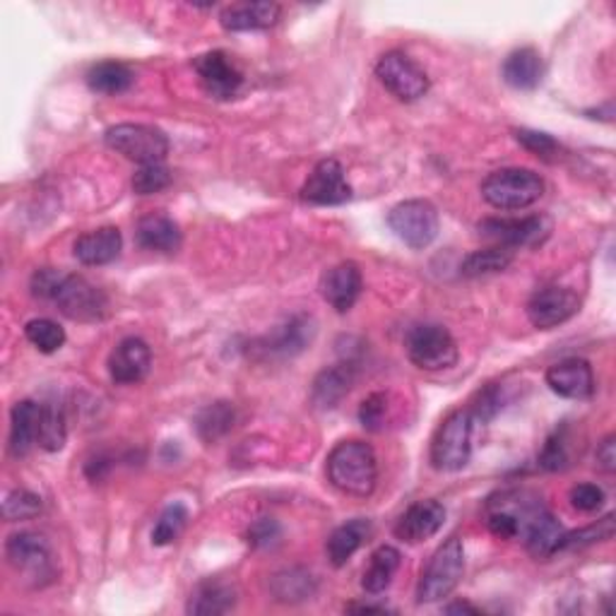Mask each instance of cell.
I'll use <instances>...</instances> for the list:
<instances>
[{
  "instance_id": "obj_1",
  "label": "cell",
  "mask_w": 616,
  "mask_h": 616,
  "mask_svg": "<svg viewBox=\"0 0 616 616\" xmlns=\"http://www.w3.org/2000/svg\"><path fill=\"white\" fill-rule=\"evenodd\" d=\"M328 482L345 493V497L367 499L376 491L378 484V458L364 441L337 444L325 460Z\"/></svg>"
},
{
  "instance_id": "obj_2",
  "label": "cell",
  "mask_w": 616,
  "mask_h": 616,
  "mask_svg": "<svg viewBox=\"0 0 616 616\" xmlns=\"http://www.w3.org/2000/svg\"><path fill=\"white\" fill-rule=\"evenodd\" d=\"M544 195L542 176L532 169L509 167L491 171L482 183V197L497 210H525Z\"/></svg>"
},
{
  "instance_id": "obj_3",
  "label": "cell",
  "mask_w": 616,
  "mask_h": 616,
  "mask_svg": "<svg viewBox=\"0 0 616 616\" xmlns=\"http://www.w3.org/2000/svg\"><path fill=\"white\" fill-rule=\"evenodd\" d=\"M462 574H465V547H462L460 537H450L436 549L422 570L420 586H416V602L434 604L450 598V592L460 586Z\"/></svg>"
},
{
  "instance_id": "obj_4",
  "label": "cell",
  "mask_w": 616,
  "mask_h": 616,
  "mask_svg": "<svg viewBox=\"0 0 616 616\" xmlns=\"http://www.w3.org/2000/svg\"><path fill=\"white\" fill-rule=\"evenodd\" d=\"M472 428L475 416L470 410L450 412L432 441V465L438 472H458L472 458Z\"/></svg>"
},
{
  "instance_id": "obj_5",
  "label": "cell",
  "mask_w": 616,
  "mask_h": 616,
  "mask_svg": "<svg viewBox=\"0 0 616 616\" xmlns=\"http://www.w3.org/2000/svg\"><path fill=\"white\" fill-rule=\"evenodd\" d=\"M8 564L17 574L31 582L35 588H43L56 578V564L49 539L39 532H15L10 535L5 544Z\"/></svg>"
},
{
  "instance_id": "obj_6",
  "label": "cell",
  "mask_w": 616,
  "mask_h": 616,
  "mask_svg": "<svg viewBox=\"0 0 616 616\" xmlns=\"http://www.w3.org/2000/svg\"><path fill=\"white\" fill-rule=\"evenodd\" d=\"M106 145L126 159L142 164H162L169 154V138L164 130L145 124H118L106 130Z\"/></svg>"
},
{
  "instance_id": "obj_7",
  "label": "cell",
  "mask_w": 616,
  "mask_h": 616,
  "mask_svg": "<svg viewBox=\"0 0 616 616\" xmlns=\"http://www.w3.org/2000/svg\"><path fill=\"white\" fill-rule=\"evenodd\" d=\"M388 227L402 244L422 251L434 244L441 222H438V210L432 203L414 197V201H405L393 207L388 213Z\"/></svg>"
},
{
  "instance_id": "obj_8",
  "label": "cell",
  "mask_w": 616,
  "mask_h": 616,
  "mask_svg": "<svg viewBox=\"0 0 616 616\" xmlns=\"http://www.w3.org/2000/svg\"><path fill=\"white\" fill-rule=\"evenodd\" d=\"M407 357L422 371H446L458 364V345L444 325H416L407 335Z\"/></svg>"
},
{
  "instance_id": "obj_9",
  "label": "cell",
  "mask_w": 616,
  "mask_h": 616,
  "mask_svg": "<svg viewBox=\"0 0 616 616\" xmlns=\"http://www.w3.org/2000/svg\"><path fill=\"white\" fill-rule=\"evenodd\" d=\"M51 301L61 308L63 316L80 323L104 321L108 313V301L104 292L97 290L92 282H87L80 274H61Z\"/></svg>"
},
{
  "instance_id": "obj_10",
  "label": "cell",
  "mask_w": 616,
  "mask_h": 616,
  "mask_svg": "<svg viewBox=\"0 0 616 616\" xmlns=\"http://www.w3.org/2000/svg\"><path fill=\"white\" fill-rule=\"evenodd\" d=\"M376 77L385 90L393 97H398L400 102H416L432 87L424 68H420V65L400 51H390L381 56V61L376 63Z\"/></svg>"
},
{
  "instance_id": "obj_11",
  "label": "cell",
  "mask_w": 616,
  "mask_h": 616,
  "mask_svg": "<svg viewBox=\"0 0 616 616\" xmlns=\"http://www.w3.org/2000/svg\"><path fill=\"white\" fill-rule=\"evenodd\" d=\"M477 229H479V236L487 239L491 246L518 251V248L537 246L539 241L547 236L549 222L539 215L521 217V219L518 217L515 219L489 217V219H482Z\"/></svg>"
},
{
  "instance_id": "obj_12",
  "label": "cell",
  "mask_w": 616,
  "mask_h": 616,
  "mask_svg": "<svg viewBox=\"0 0 616 616\" xmlns=\"http://www.w3.org/2000/svg\"><path fill=\"white\" fill-rule=\"evenodd\" d=\"M193 68L201 77L203 90L213 99H219V102L234 99L244 87V73L236 68V63L224 51L203 53V56L193 61Z\"/></svg>"
},
{
  "instance_id": "obj_13",
  "label": "cell",
  "mask_w": 616,
  "mask_h": 616,
  "mask_svg": "<svg viewBox=\"0 0 616 616\" xmlns=\"http://www.w3.org/2000/svg\"><path fill=\"white\" fill-rule=\"evenodd\" d=\"M580 311V299L576 292L566 287H544L532 294L527 301V318L537 330H552L564 325Z\"/></svg>"
},
{
  "instance_id": "obj_14",
  "label": "cell",
  "mask_w": 616,
  "mask_h": 616,
  "mask_svg": "<svg viewBox=\"0 0 616 616\" xmlns=\"http://www.w3.org/2000/svg\"><path fill=\"white\" fill-rule=\"evenodd\" d=\"M351 197V185L345 179V169L337 159H323L308 176L301 189V201L311 205H343Z\"/></svg>"
},
{
  "instance_id": "obj_15",
  "label": "cell",
  "mask_w": 616,
  "mask_h": 616,
  "mask_svg": "<svg viewBox=\"0 0 616 616\" xmlns=\"http://www.w3.org/2000/svg\"><path fill=\"white\" fill-rule=\"evenodd\" d=\"M152 369V351L145 339L126 337L108 357V376L118 385H136L147 378Z\"/></svg>"
},
{
  "instance_id": "obj_16",
  "label": "cell",
  "mask_w": 616,
  "mask_h": 616,
  "mask_svg": "<svg viewBox=\"0 0 616 616\" xmlns=\"http://www.w3.org/2000/svg\"><path fill=\"white\" fill-rule=\"evenodd\" d=\"M446 523V509L444 503L436 499L416 501L407 509L398 525H395V537L402 539L407 544H420L424 539H432Z\"/></svg>"
},
{
  "instance_id": "obj_17",
  "label": "cell",
  "mask_w": 616,
  "mask_h": 616,
  "mask_svg": "<svg viewBox=\"0 0 616 616\" xmlns=\"http://www.w3.org/2000/svg\"><path fill=\"white\" fill-rule=\"evenodd\" d=\"M547 385L566 400H588L595 393V373L586 359H564L549 367Z\"/></svg>"
},
{
  "instance_id": "obj_18",
  "label": "cell",
  "mask_w": 616,
  "mask_h": 616,
  "mask_svg": "<svg viewBox=\"0 0 616 616\" xmlns=\"http://www.w3.org/2000/svg\"><path fill=\"white\" fill-rule=\"evenodd\" d=\"M361 287H364V278L357 262L351 260L330 268L321 278V296L337 313H347L357 304Z\"/></svg>"
},
{
  "instance_id": "obj_19",
  "label": "cell",
  "mask_w": 616,
  "mask_h": 616,
  "mask_svg": "<svg viewBox=\"0 0 616 616\" xmlns=\"http://www.w3.org/2000/svg\"><path fill=\"white\" fill-rule=\"evenodd\" d=\"M564 537L566 530L561 527L554 515L544 509V505H539L523 530L527 552H530L535 559H549L561 552V549H564Z\"/></svg>"
},
{
  "instance_id": "obj_20",
  "label": "cell",
  "mask_w": 616,
  "mask_h": 616,
  "mask_svg": "<svg viewBox=\"0 0 616 616\" xmlns=\"http://www.w3.org/2000/svg\"><path fill=\"white\" fill-rule=\"evenodd\" d=\"M120 248H124V236H120V231L116 227H102L77 236L73 253L82 266L97 268L114 262L120 256Z\"/></svg>"
},
{
  "instance_id": "obj_21",
  "label": "cell",
  "mask_w": 616,
  "mask_h": 616,
  "mask_svg": "<svg viewBox=\"0 0 616 616\" xmlns=\"http://www.w3.org/2000/svg\"><path fill=\"white\" fill-rule=\"evenodd\" d=\"M280 15L278 3H234L222 10L219 22L227 31H260L278 25Z\"/></svg>"
},
{
  "instance_id": "obj_22",
  "label": "cell",
  "mask_w": 616,
  "mask_h": 616,
  "mask_svg": "<svg viewBox=\"0 0 616 616\" xmlns=\"http://www.w3.org/2000/svg\"><path fill=\"white\" fill-rule=\"evenodd\" d=\"M355 381H357V369L355 364H349V361L330 367L316 376L311 388V402L318 407V410H333V407L343 402L345 395H349Z\"/></svg>"
},
{
  "instance_id": "obj_23",
  "label": "cell",
  "mask_w": 616,
  "mask_h": 616,
  "mask_svg": "<svg viewBox=\"0 0 616 616\" xmlns=\"http://www.w3.org/2000/svg\"><path fill=\"white\" fill-rule=\"evenodd\" d=\"M503 80L509 82L513 90L530 92L537 90L539 82L544 77V61L539 56V51L532 47H523L509 53V59L503 61L501 68Z\"/></svg>"
},
{
  "instance_id": "obj_24",
  "label": "cell",
  "mask_w": 616,
  "mask_h": 616,
  "mask_svg": "<svg viewBox=\"0 0 616 616\" xmlns=\"http://www.w3.org/2000/svg\"><path fill=\"white\" fill-rule=\"evenodd\" d=\"M313 333H316V328H313L311 318L296 316L292 318V321L274 330L272 335L262 339L260 349L268 351V355L294 357V355H299L301 349H306V345H311Z\"/></svg>"
},
{
  "instance_id": "obj_25",
  "label": "cell",
  "mask_w": 616,
  "mask_h": 616,
  "mask_svg": "<svg viewBox=\"0 0 616 616\" xmlns=\"http://www.w3.org/2000/svg\"><path fill=\"white\" fill-rule=\"evenodd\" d=\"M138 246L157 253H176L181 248V229L167 215H147L142 217L136 229Z\"/></svg>"
},
{
  "instance_id": "obj_26",
  "label": "cell",
  "mask_w": 616,
  "mask_h": 616,
  "mask_svg": "<svg viewBox=\"0 0 616 616\" xmlns=\"http://www.w3.org/2000/svg\"><path fill=\"white\" fill-rule=\"evenodd\" d=\"M39 414L41 405L22 400L10 412V453L15 458L27 455L39 438Z\"/></svg>"
},
{
  "instance_id": "obj_27",
  "label": "cell",
  "mask_w": 616,
  "mask_h": 616,
  "mask_svg": "<svg viewBox=\"0 0 616 616\" xmlns=\"http://www.w3.org/2000/svg\"><path fill=\"white\" fill-rule=\"evenodd\" d=\"M369 535H371V523L364 518L339 525L337 530L328 537V544H325L330 564H333L335 568H343L347 561L359 552V547L367 542Z\"/></svg>"
},
{
  "instance_id": "obj_28",
  "label": "cell",
  "mask_w": 616,
  "mask_h": 616,
  "mask_svg": "<svg viewBox=\"0 0 616 616\" xmlns=\"http://www.w3.org/2000/svg\"><path fill=\"white\" fill-rule=\"evenodd\" d=\"M400 561L402 556L395 547H378L369 559L364 578H361V588H364L369 595H381V592L390 588V582L400 568Z\"/></svg>"
},
{
  "instance_id": "obj_29",
  "label": "cell",
  "mask_w": 616,
  "mask_h": 616,
  "mask_svg": "<svg viewBox=\"0 0 616 616\" xmlns=\"http://www.w3.org/2000/svg\"><path fill=\"white\" fill-rule=\"evenodd\" d=\"M136 82L133 70L120 61H102L87 73V85L99 94H124Z\"/></svg>"
},
{
  "instance_id": "obj_30",
  "label": "cell",
  "mask_w": 616,
  "mask_h": 616,
  "mask_svg": "<svg viewBox=\"0 0 616 616\" xmlns=\"http://www.w3.org/2000/svg\"><path fill=\"white\" fill-rule=\"evenodd\" d=\"M234 607H236L234 588L224 586V582H203V586L191 595L189 614L215 616V614H227Z\"/></svg>"
},
{
  "instance_id": "obj_31",
  "label": "cell",
  "mask_w": 616,
  "mask_h": 616,
  "mask_svg": "<svg viewBox=\"0 0 616 616\" xmlns=\"http://www.w3.org/2000/svg\"><path fill=\"white\" fill-rule=\"evenodd\" d=\"M236 422V410L231 402H215L207 405L205 410L197 412L195 416V432L203 438L205 444H215L219 438L231 432V426Z\"/></svg>"
},
{
  "instance_id": "obj_32",
  "label": "cell",
  "mask_w": 616,
  "mask_h": 616,
  "mask_svg": "<svg viewBox=\"0 0 616 616\" xmlns=\"http://www.w3.org/2000/svg\"><path fill=\"white\" fill-rule=\"evenodd\" d=\"M65 441H68V424H65L63 410L53 402L41 405L37 446L47 450V453H59Z\"/></svg>"
},
{
  "instance_id": "obj_33",
  "label": "cell",
  "mask_w": 616,
  "mask_h": 616,
  "mask_svg": "<svg viewBox=\"0 0 616 616\" xmlns=\"http://www.w3.org/2000/svg\"><path fill=\"white\" fill-rule=\"evenodd\" d=\"M513 262V251L509 248H499V246H489L470 253V256L462 260L460 272L465 278H487V274H497L503 272Z\"/></svg>"
},
{
  "instance_id": "obj_34",
  "label": "cell",
  "mask_w": 616,
  "mask_h": 616,
  "mask_svg": "<svg viewBox=\"0 0 616 616\" xmlns=\"http://www.w3.org/2000/svg\"><path fill=\"white\" fill-rule=\"evenodd\" d=\"M316 592V580L311 574H306L301 568L282 570L272 578V595L280 602H306L311 600Z\"/></svg>"
},
{
  "instance_id": "obj_35",
  "label": "cell",
  "mask_w": 616,
  "mask_h": 616,
  "mask_svg": "<svg viewBox=\"0 0 616 616\" xmlns=\"http://www.w3.org/2000/svg\"><path fill=\"white\" fill-rule=\"evenodd\" d=\"M25 335L43 355H53L65 345V330L51 318H35L25 325Z\"/></svg>"
},
{
  "instance_id": "obj_36",
  "label": "cell",
  "mask_w": 616,
  "mask_h": 616,
  "mask_svg": "<svg viewBox=\"0 0 616 616\" xmlns=\"http://www.w3.org/2000/svg\"><path fill=\"white\" fill-rule=\"evenodd\" d=\"M185 523H189V511H185L183 503H174L169 509H164L157 525L152 530V542L157 547H167L171 544L176 537L183 532Z\"/></svg>"
},
{
  "instance_id": "obj_37",
  "label": "cell",
  "mask_w": 616,
  "mask_h": 616,
  "mask_svg": "<svg viewBox=\"0 0 616 616\" xmlns=\"http://www.w3.org/2000/svg\"><path fill=\"white\" fill-rule=\"evenodd\" d=\"M41 509H43V503L37 493H31L27 489H15V491H10L3 501V518L8 523L29 521V518H37Z\"/></svg>"
},
{
  "instance_id": "obj_38",
  "label": "cell",
  "mask_w": 616,
  "mask_h": 616,
  "mask_svg": "<svg viewBox=\"0 0 616 616\" xmlns=\"http://www.w3.org/2000/svg\"><path fill=\"white\" fill-rule=\"evenodd\" d=\"M171 185V171L164 164H142L133 176V191L138 195L162 193Z\"/></svg>"
},
{
  "instance_id": "obj_39",
  "label": "cell",
  "mask_w": 616,
  "mask_h": 616,
  "mask_svg": "<svg viewBox=\"0 0 616 616\" xmlns=\"http://www.w3.org/2000/svg\"><path fill=\"white\" fill-rule=\"evenodd\" d=\"M515 140H518L527 152H532L539 159H544V162L559 159L561 145L552 136L539 133V130H530V128H521V130H515Z\"/></svg>"
},
{
  "instance_id": "obj_40",
  "label": "cell",
  "mask_w": 616,
  "mask_h": 616,
  "mask_svg": "<svg viewBox=\"0 0 616 616\" xmlns=\"http://www.w3.org/2000/svg\"><path fill=\"white\" fill-rule=\"evenodd\" d=\"M385 416H388V395L385 393L369 395L359 407V422L364 424L369 432H381V428H385Z\"/></svg>"
},
{
  "instance_id": "obj_41",
  "label": "cell",
  "mask_w": 616,
  "mask_h": 616,
  "mask_svg": "<svg viewBox=\"0 0 616 616\" xmlns=\"http://www.w3.org/2000/svg\"><path fill=\"white\" fill-rule=\"evenodd\" d=\"M614 535V515H607L600 523L586 527L580 532H566L564 537V549L570 547H582V544H592V542H602V539H612Z\"/></svg>"
},
{
  "instance_id": "obj_42",
  "label": "cell",
  "mask_w": 616,
  "mask_h": 616,
  "mask_svg": "<svg viewBox=\"0 0 616 616\" xmlns=\"http://www.w3.org/2000/svg\"><path fill=\"white\" fill-rule=\"evenodd\" d=\"M570 505L580 513H595L600 511L607 497H604V489L598 487V484H578V487L570 489L568 493Z\"/></svg>"
},
{
  "instance_id": "obj_43",
  "label": "cell",
  "mask_w": 616,
  "mask_h": 616,
  "mask_svg": "<svg viewBox=\"0 0 616 616\" xmlns=\"http://www.w3.org/2000/svg\"><path fill=\"white\" fill-rule=\"evenodd\" d=\"M539 467H544L549 472H559V470L568 467V450H566L564 434H554L544 444L542 453H539Z\"/></svg>"
},
{
  "instance_id": "obj_44",
  "label": "cell",
  "mask_w": 616,
  "mask_h": 616,
  "mask_svg": "<svg viewBox=\"0 0 616 616\" xmlns=\"http://www.w3.org/2000/svg\"><path fill=\"white\" fill-rule=\"evenodd\" d=\"M280 539V525L272 518H260L251 525L248 530V542L256 549H268Z\"/></svg>"
},
{
  "instance_id": "obj_45",
  "label": "cell",
  "mask_w": 616,
  "mask_h": 616,
  "mask_svg": "<svg viewBox=\"0 0 616 616\" xmlns=\"http://www.w3.org/2000/svg\"><path fill=\"white\" fill-rule=\"evenodd\" d=\"M598 465L604 472H614L616 467V444H614V436H607L604 441L598 446Z\"/></svg>"
},
{
  "instance_id": "obj_46",
  "label": "cell",
  "mask_w": 616,
  "mask_h": 616,
  "mask_svg": "<svg viewBox=\"0 0 616 616\" xmlns=\"http://www.w3.org/2000/svg\"><path fill=\"white\" fill-rule=\"evenodd\" d=\"M446 614H479L477 607H472V604L467 602H455V604H448V607L444 609Z\"/></svg>"
},
{
  "instance_id": "obj_47",
  "label": "cell",
  "mask_w": 616,
  "mask_h": 616,
  "mask_svg": "<svg viewBox=\"0 0 616 616\" xmlns=\"http://www.w3.org/2000/svg\"><path fill=\"white\" fill-rule=\"evenodd\" d=\"M349 612H361V614H385L388 609L385 607H371V604H351V607H347Z\"/></svg>"
}]
</instances>
